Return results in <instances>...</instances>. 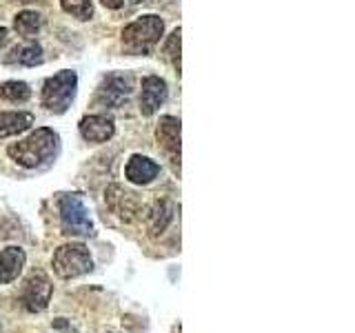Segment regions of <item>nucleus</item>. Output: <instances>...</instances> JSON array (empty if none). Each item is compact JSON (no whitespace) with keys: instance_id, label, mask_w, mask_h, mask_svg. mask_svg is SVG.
I'll use <instances>...</instances> for the list:
<instances>
[{"instance_id":"39448f33","label":"nucleus","mask_w":355,"mask_h":333,"mask_svg":"<svg viewBox=\"0 0 355 333\" xmlns=\"http://www.w3.org/2000/svg\"><path fill=\"white\" fill-rule=\"evenodd\" d=\"M58 211L62 233H67V236H94V222L78 194L62 196L58 200Z\"/></svg>"},{"instance_id":"f3484780","label":"nucleus","mask_w":355,"mask_h":333,"mask_svg":"<svg viewBox=\"0 0 355 333\" xmlns=\"http://www.w3.org/2000/svg\"><path fill=\"white\" fill-rule=\"evenodd\" d=\"M44 60L42 56V47L36 42H29V44H20V47H16L14 51H11V56L7 58V62H18V65H25V67H36Z\"/></svg>"},{"instance_id":"9b49d317","label":"nucleus","mask_w":355,"mask_h":333,"mask_svg":"<svg viewBox=\"0 0 355 333\" xmlns=\"http://www.w3.org/2000/svg\"><path fill=\"white\" fill-rule=\"evenodd\" d=\"M114 133H116V125L109 116L94 114V116H85L80 120V136L87 142H94V144L107 142L114 138Z\"/></svg>"},{"instance_id":"9d476101","label":"nucleus","mask_w":355,"mask_h":333,"mask_svg":"<svg viewBox=\"0 0 355 333\" xmlns=\"http://www.w3.org/2000/svg\"><path fill=\"white\" fill-rule=\"evenodd\" d=\"M166 96H169V89L166 83L160 76H147L142 80V94H140V114L142 116H153L158 111Z\"/></svg>"},{"instance_id":"f257e3e1","label":"nucleus","mask_w":355,"mask_h":333,"mask_svg":"<svg viewBox=\"0 0 355 333\" xmlns=\"http://www.w3.org/2000/svg\"><path fill=\"white\" fill-rule=\"evenodd\" d=\"M60 149L58 133L49 127H40L31 131L25 140L14 142L7 147V155L16 164L25 166V169H38V166L49 164Z\"/></svg>"},{"instance_id":"6ab92c4d","label":"nucleus","mask_w":355,"mask_h":333,"mask_svg":"<svg viewBox=\"0 0 355 333\" xmlns=\"http://www.w3.org/2000/svg\"><path fill=\"white\" fill-rule=\"evenodd\" d=\"M60 5L67 14L78 18V20H89L94 14L92 0H60Z\"/></svg>"},{"instance_id":"aec40b11","label":"nucleus","mask_w":355,"mask_h":333,"mask_svg":"<svg viewBox=\"0 0 355 333\" xmlns=\"http://www.w3.org/2000/svg\"><path fill=\"white\" fill-rule=\"evenodd\" d=\"M180 27L173 29V33L169 38H166L164 42V53H166V58H169L173 62V67L178 71H180Z\"/></svg>"},{"instance_id":"423d86ee","label":"nucleus","mask_w":355,"mask_h":333,"mask_svg":"<svg viewBox=\"0 0 355 333\" xmlns=\"http://www.w3.org/2000/svg\"><path fill=\"white\" fill-rule=\"evenodd\" d=\"M53 296V284L44 273H31L20 291V305L29 314H40L49 307Z\"/></svg>"},{"instance_id":"2eb2a0df","label":"nucleus","mask_w":355,"mask_h":333,"mask_svg":"<svg viewBox=\"0 0 355 333\" xmlns=\"http://www.w3.org/2000/svg\"><path fill=\"white\" fill-rule=\"evenodd\" d=\"M173 211H175V207L169 203V200H155L147 214V227L151 231V236H160V233L171 225Z\"/></svg>"},{"instance_id":"f8f14e48","label":"nucleus","mask_w":355,"mask_h":333,"mask_svg":"<svg viewBox=\"0 0 355 333\" xmlns=\"http://www.w3.org/2000/svg\"><path fill=\"white\" fill-rule=\"evenodd\" d=\"M160 173V164L147 158V155H131L125 164V178L131 185H149L153 182Z\"/></svg>"},{"instance_id":"0eeeda50","label":"nucleus","mask_w":355,"mask_h":333,"mask_svg":"<svg viewBox=\"0 0 355 333\" xmlns=\"http://www.w3.org/2000/svg\"><path fill=\"white\" fill-rule=\"evenodd\" d=\"M105 200H107V207L125 222H133L142 214L140 198L133 191H129V189L120 187V185H111L105 194Z\"/></svg>"},{"instance_id":"7ed1b4c3","label":"nucleus","mask_w":355,"mask_h":333,"mask_svg":"<svg viewBox=\"0 0 355 333\" xmlns=\"http://www.w3.org/2000/svg\"><path fill=\"white\" fill-rule=\"evenodd\" d=\"M78 94V76L71 69L58 71L47 78L42 87V107L51 114H64Z\"/></svg>"},{"instance_id":"6e6552de","label":"nucleus","mask_w":355,"mask_h":333,"mask_svg":"<svg viewBox=\"0 0 355 333\" xmlns=\"http://www.w3.org/2000/svg\"><path fill=\"white\" fill-rule=\"evenodd\" d=\"M155 140L171 158V162L180 166V120L173 116L160 118L158 127H155Z\"/></svg>"},{"instance_id":"4468645a","label":"nucleus","mask_w":355,"mask_h":333,"mask_svg":"<svg viewBox=\"0 0 355 333\" xmlns=\"http://www.w3.org/2000/svg\"><path fill=\"white\" fill-rule=\"evenodd\" d=\"M33 125V114L29 111H3L0 114V138L18 136Z\"/></svg>"},{"instance_id":"412c9836","label":"nucleus","mask_w":355,"mask_h":333,"mask_svg":"<svg viewBox=\"0 0 355 333\" xmlns=\"http://www.w3.org/2000/svg\"><path fill=\"white\" fill-rule=\"evenodd\" d=\"M103 5L107 9H120L122 5H125V0H103Z\"/></svg>"},{"instance_id":"ddd939ff","label":"nucleus","mask_w":355,"mask_h":333,"mask_svg":"<svg viewBox=\"0 0 355 333\" xmlns=\"http://www.w3.org/2000/svg\"><path fill=\"white\" fill-rule=\"evenodd\" d=\"M27 253L20 247H7L0 251V287L18 280V275L25 269Z\"/></svg>"},{"instance_id":"f03ea898","label":"nucleus","mask_w":355,"mask_h":333,"mask_svg":"<svg viewBox=\"0 0 355 333\" xmlns=\"http://www.w3.org/2000/svg\"><path fill=\"white\" fill-rule=\"evenodd\" d=\"M164 33V22L160 16L149 14L129 22L122 29V47L129 53H149L153 44H158Z\"/></svg>"},{"instance_id":"1a4fd4ad","label":"nucleus","mask_w":355,"mask_h":333,"mask_svg":"<svg viewBox=\"0 0 355 333\" xmlns=\"http://www.w3.org/2000/svg\"><path fill=\"white\" fill-rule=\"evenodd\" d=\"M133 89V78L129 74H111L107 76L98 89V100L103 105L120 107L122 100H127Z\"/></svg>"},{"instance_id":"20e7f679","label":"nucleus","mask_w":355,"mask_h":333,"mask_svg":"<svg viewBox=\"0 0 355 333\" xmlns=\"http://www.w3.org/2000/svg\"><path fill=\"white\" fill-rule=\"evenodd\" d=\"M53 273L62 278V280H71V278H80L94 269L92 253L83 242H67L62 247L55 249L51 258Z\"/></svg>"},{"instance_id":"a211bd4d","label":"nucleus","mask_w":355,"mask_h":333,"mask_svg":"<svg viewBox=\"0 0 355 333\" xmlns=\"http://www.w3.org/2000/svg\"><path fill=\"white\" fill-rule=\"evenodd\" d=\"M0 98L7 100V103H25L31 98V89L22 80H9L0 85Z\"/></svg>"},{"instance_id":"dca6fc26","label":"nucleus","mask_w":355,"mask_h":333,"mask_svg":"<svg viewBox=\"0 0 355 333\" xmlns=\"http://www.w3.org/2000/svg\"><path fill=\"white\" fill-rule=\"evenodd\" d=\"M42 25H44V18L38 14V11L27 9V11H20V14L14 18V29L25 38L36 36V33L42 29Z\"/></svg>"},{"instance_id":"4be33fe9","label":"nucleus","mask_w":355,"mask_h":333,"mask_svg":"<svg viewBox=\"0 0 355 333\" xmlns=\"http://www.w3.org/2000/svg\"><path fill=\"white\" fill-rule=\"evenodd\" d=\"M7 33H9V31H7L5 27H0V44H5V42H7Z\"/></svg>"}]
</instances>
